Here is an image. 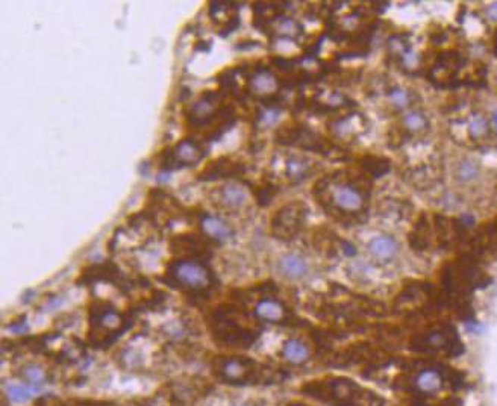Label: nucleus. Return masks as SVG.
<instances>
[{"mask_svg":"<svg viewBox=\"0 0 497 406\" xmlns=\"http://www.w3.org/2000/svg\"><path fill=\"white\" fill-rule=\"evenodd\" d=\"M372 180L363 171L337 170L314 184L313 195L330 219L346 226L367 220Z\"/></svg>","mask_w":497,"mask_h":406,"instance_id":"f257e3e1","label":"nucleus"},{"mask_svg":"<svg viewBox=\"0 0 497 406\" xmlns=\"http://www.w3.org/2000/svg\"><path fill=\"white\" fill-rule=\"evenodd\" d=\"M185 120L191 129L203 131L207 138L218 140L235 123L237 114L231 105L223 103L220 93L205 92L187 108Z\"/></svg>","mask_w":497,"mask_h":406,"instance_id":"f03ea898","label":"nucleus"},{"mask_svg":"<svg viewBox=\"0 0 497 406\" xmlns=\"http://www.w3.org/2000/svg\"><path fill=\"white\" fill-rule=\"evenodd\" d=\"M302 393L334 406H382L383 400L370 391L361 388L348 378L311 381L302 385Z\"/></svg>","mask_w":497,"mask_h":406,"instance_id":"7ed1b4c3","label":"nucleus"},{"mask_svg":"<svg viewBox=\"0 0 497 406\" xmlns=\"http://www.w3.org/2000/svg\"><path fill=\"white\" fill-rule=\"evenodd\" d=\"M162 281L190 297L209 296L217 284L215 275L207 262L195 258L171 261Z\"/></svg>","mask_w":497,"mask_h":406,"instance_id":"20e7f679","label":"nucleus"},{"mask_svg":"<svg viewBox=\"0 0 497 406\" xmlns=\"http://www.w3.org/2000/svg\"><path fill=\"white\" fill-rule=\"evenodd\" d=\"M208 326L213 340L224 348L247 349L257 341V329L241 323L240 311L235 306L223 305L209 314Z\"/></svg>","mask_w":497,"mask_h":406,"instance_id":"39448f33","label":"nucleus"},{"mask_svg":"<svg viewBox=\"0 0 497 406\" xmlns=\"http://www.w3.org/2000/svg\"><path fill=\"white\" fill-rule=\"evenodd\" d=\"M213 373L218 381L232 385L247 383H275L282 381V374L267 365L244 356H220L213 363Z\"/></svg>","mask_w":497,"mask_h":406,"instance_id":"423d86ee","label":"nucleus"},{"mask_svg":"<svg viewBox=\"0 0 497 406\" xmlns=\"http://www.w3.org/2000/svg\"><path fill=\"white\" fill-rule=\"evenodd\" d=\"M88 325V343L93 348H107L129 328L131 321L114 305L99 300L89 306Z\"/></svg>","mask_w":497,"mask_h":406,"instance_id":"0eeeda50","label":"nucleus"},{"mask_svg":"<svg viewBox=\"0 0 497 406\" xmlns=\"http://www.w3.org/2000/svg\"><path fill=\"white\" fill-rule=\"evenodd\" d=\"M205 153L207 150L202 142L194 138H184L160 153V169L170 173L184 167H193L205 158Z\"/></svg>","mask_w":497,"mask_h":406,"instance_id":"6e6552de","label":"nucleus"},{"mask_svg":"<svg viewBox=\"0 0 497 406\" xmlns=\"http://www.w3.org/2000/svg\"><path fill=\"white\" fill-rule=\"evenodd\" d=\"M306 215L308 206L304 202L296 200L287 203L281 209H277L273 215L272 234L284 242L295 239L305 226Z\"/></svg>","mask_w":497,"mask_h":406,"instance_id":"1a4fd4ad","label":"nucleus"},{"mask_svg":"<svg viewBox=\"0 0 497 406\" xmlns=\"http://www.w3.org/2000/svg\"><path fill=\"white\" fill-rule=\"evenodd\" d=\"M276 142L282 146H296L305 150H314L319 153H328V150L330 153V150H332V145L328 142L326 138L299 123L279 127L276 132Z\"/></svg>","mask_w":497,"mask_h":406,"instance_id":"9d476101","label":"nucleus"},{"mask_svg":"<svg viewBox=\"0 0 497 406\" xmlns=\"http://www.w3.org/2000/svg\"><path fill=\"white\" fill-rule=\"evenodd\" d=\"M411 348L417 352H441V350H452V349H463L461 343L458 341V336L454 328L443 326L438 329H432L429 332L420 334L412 338Z\"/></svg>","mask_w":497,"mask_h":406,"instance_id":"9b49d317","label":"nucleus"},{"mask_svg":"<svg viewBox=\"0 0 497 406\" xmlns=\"http://www.w3.org/2000/svg\"><path fill=\"white\" fill-rule=\"evenodd\" d=\"M281 88V81L276 74L264 65L255 67L252 72L246 74V89L247 93L258 97L262 102H272Z\"/></svg>","mask_w":497,"mask_h":406,"instance_id":"f8f14e48","label":"nucleus"},{"mask_svg":"<svg viewBox=\"0 0 497 406\" xmlns=\"http://www.w3.org/2000/svg\"><path fill=\"white\" fill-rule=\"evenodd\" d=\"M209 243V239L203 235H176L175 238H171L170 250L178 255H185V258L205 259L211 257Z\"/></svg>","mask_w":497,"mask_h":406,"instance_id":"ddd939ff","label":"nucleus"},{"mask_svg":"<svg viewBox=\"0 0 497 406\" xmlns=\"http://www.w3.org/2000/svg\"><path fill=\"white\" fill-rule=\"evenodd\" d=\"M253 314L258 320L266 323H273V325H279V323L288 321L291 317V312L287 305L273 296L261 297L253 308Z\"/></svg>","mask_w":497,"mask_h":406,"instance_id":"4468645a","label":"nucleus"},{"mask_svg":"<svg viewBox=\"0 0 497 406\" xmlns=\"http://www.w3.org/2000/svg\"><path fill=\"white\" fill-rule=\"evenodd\" d=\"M199 229L203 237H207L211 243L224 244L233 235V229L220 217L211 215L208 213H199L198 215Z\"/></svg>","mask_w":497,"mask_h":406,"instance_id":"2eb2a0df","label":"nucleus"},{"mask_svg":"<svg viewBox=\"0 0 497 406\" xmlns=\"http://www.w3.org/2000/svg\"><path fill=\"white\" fill-rule=\"evenodd\" d=\"M246 173V167L241 162L231 160L228 156H222L218 160L208 164L205 170L200 171L199 180L202 182H213V180L226 179V178H238Z\"/></svg>","mask_w":497,"mask_h":406,"instance_id":"dca6fc26","label":"nucleus"},{"mask_svg":"<svg viewBox=\"0 0 497 406\" xmlns=\"http://www.w3.org/2000/svg\"><path fill=\"white\" fill-rule=\"evenodd\" d=\"M319 170V162L304 155H288L284 160V178L299 184Z\"/></svg>","mask_w":497,"mask_h":406,"instance_id":"f3484780","label":"nucleus"},{"mask_svg":"<svg viewBox=\"0 0 497 406\" xmlns=\"http://www.w3.org/2000/svg\"><path fill=\"white\" fill-rule=\"evenodd\" d=\"M429 300L427 287L421 285H408L394 302V310L399 314H412L420 311Z\"/></svg>","mask_w":497,"mask_h":406,"instance_id":"a211bd4d","label":"nucleus"},{"mask_svg":"<svg viewBox=\"0 0 497 406\" xmlns=\"http://www.w3.org/2000/svg\"><path fill=\"white\" fill-rule=\"evenodd\" d=\"M214 200L218 206L226 211H240L247 202V193L238 184H224L214 191Z\"/></svg>","mask_w":497,"mask_h":406,"instance_id":"6ab92c4d","label":"nucleus"},{"mask_svg":"<svg viewBox=\"0 0 497 406\" xmlns=\"http://www.w3.org/2000/svg\"><path fill=\"white\" fill-rule=\"evenodd\" d=\"M444 385V376L438 370V368H423L420 370L416 378L412 381V387L420 394L425 396H432L443 388Z\"/></svg>","mask_w":497,"mask_h":406,"instance_id":"aec40b11","label":"nucleus"},{"mask_svg":"<svg viewBox=\"0 0 497 406\" xmlns=\"http://www.w3.org/2000/svg\"><path fill=\"white\" fill-rule=\"evenodd\" d=\"M367 249L376 261L390 262L397 257L399 243L397 239L391 235H379L374 237L372 242L368 243Z\"/></svg>","mask_w":497,"mask_h":406,"instance_id":"412c9836","label":"nucleus"},{"mask_svg":"<svg viewBox=\"0 0 497 406\" xmlns=\"http://www.w3.org/2000/svg\"><path fill=\"white\" fill-rule=\"evenodd\" d=\"M281 355L287 363L293 365H302L310 359V349H308V345L304 341L297 340V338H288V340L284 341L282 344Z\"/></svg>","mask_w":497,"mask_h":406,"instance_id":"4be33fe9","label":"nucleus"},{"mask_svg":"<svg viewBox=\"0 0 497 406\" xmlns=\"http://www.w3.org/2000/svg\"><path fill=\"white\" fill-rule=\"evenodd\" d=\"M279 272L284 277L287 279L296 281L302 279V277L308 273V264L302 257H299L296 253H287L284 255L279 261Z\"/></svg>","mask_w":497,"mask_h":406,"instance_id":"5701e85b","label":"nucleus"},{"mask_svg":"<svg viewBox=\"0 0 497 406\" xmlns=\"http://www.w3.org/2000/svg\"><path fill=\"white\" fill-rule=\"evenodd\" d=\"M429 129V118L425 112L419 109H412L405 112L401 120V131L408 135H421Z\"/></svg>","mask_w":497,"mask_h":406,"instance_id":"b1692460","label":"nucleus"},{"mask_svg":"<svg viewBox=\"0 0 497 406\" xmlns=\"http://www.w3.org/2000/svg\"><path fill=\"white\" fill-rule=\"evenodd\" d=\"M429 244H431V229H429L426 217L421 215L410 234V246L414 250L421 252L429 249Z\"/></svg>","mask_w":497,"mask_h":406,"instance_id":"393cba45","label":"nucleus"},{"mask_svg":"<svg viewBox=\"0 0 497 406\" xmlns=\"http://www.w3.org/2000/svg\"><path fill=\"white\" fill-rule=\"evenodd\" d=\"M359 167L368 178H382L390 171L391 162L387 158L367 155L359 161Z\"/></svg>","mask_w":497,"mask_h":406,"instance_id":"a878e982","label":"nucleus"},{"mask_svg":"<svg viewBox=\"0 0 497 406\" xmlns=\"http://www.w3.org/2000/svg\"><path fill=\"white\" fill-rule=\"evenodd\" d=\"M387 100L393 108L399 111H405L411 108V105L414 102V93L412 89H408L405 87L391 85L387 89Z\"/></svg>","mask_w":497,"mask_h":406,"instance_id":"bb28decb","label":"nucleus"},{"mask_svg":"<svg viewBox=\"0 0 497 406\" xmlns=\"http://www.w3.org/2000/svg\"><path fill=\"white\" fill-rule=\"evenodd\" d=\"M20 376H21V379L28 383V385H32L34 388L46 385L49 381L47 372L39 364H28L25 367H21Z\"/></svg>","mask_w":497,"mask_h":406,"instance_id":"cd10ccee","label":"nucleus"},{"mask_svg":"<svg viewBox=\"0 0 497 406\" xmlns=\"http://www.w3.org/2000/svg\"><path fill=\"white\" fill-rule=\"evenodd\" d=\"M279 116H281V108L277 107V105L268 102L266 103L264 108L258 111L255 122H257L261 129H266V127L275 125L277 120H279Z\"/></svg>","mask_w":497,"mask_h":406,"instance_id":"c85d7f7f","label":"nucleus"},{"mask_svg":"<svg viewBox=\"0 0 497 406\" xmlns=\"http://www.w3.org/2000/svg\"><path fill=\"white\" fill-rule=\"evenodd\" d=\"M455 176L463 184L473 182L479 176V165L473 160H463L456 165Z\"/></svg>","mask_w":497,"mask_h":406,"instance_id":"c756f323","label":"nucleus"},{"mask_svg":"<svg viewBox=\"0 0 497 406\" xmlns=\"http://www.w3.org/2000/svg\"><path fill=\"white\" fill-rule=\"evenodd\" d=\"M34 391H36V388H32L31 385H21V383H10V385H6V396L16 403L29 400Z\"/></svg>","mask_w":497,"mask_h":406,"instance_id":"7c9ffc66","label":"nucleus"},{"mask_svg":"<svg viewBox=\"0 0 497 406\" xmlns=\"http://www.w3.org/2000/svg\"><path fill=\"white\" fill-rule=\"evenodd\" d=\"M488 129L487 118L482 114H473L469 122V135L472 138L484 137Z\"/></svg>","mask_w":497,"mask_h":406,"instance_id":"2f4dec72","label":"nucleus"},{"mask_svg":"<svg viewBox=\"0 0 497 406\" xmlns=\"http://www.w3.org/2000/svg\"><path fill=\"white\" fill-rule=\"evenodd\" d=\"M276 195V188L272 185H264V186H258L257 190V200L261 206L268 205L272 199Z\"/></svg>","mask_w":497,"mask_h":406,"instance_id":"473e14b6","label":"nucleus"},{"mask_svg":"<svg viewBox=\"0 0 497 406\" xmlns=\"http://www.w3.org/2000/svg\"><path fill=\"white\" fill-rule=\"evenodd\" d=\"M36 406H65L64 403H61L56 398L52 397H41L39 402H36Z\"/></svg>","mask_w":497,"mask_h":406,"instance_id":"72a5a7b5","label":"nucleus"},{"mask_svg":"<svg viewBox=\"0 0 497 406\" xmlns=\"http://www.w3.org/2000/svg\"><path fill=\"white\" fill-rule=\"evenodd\" d=\"M485 16L493 20V21H497V3H491L488 6V8L485 10Z\"/></svg>","mask_w":497,"mask_h":406,"instance_id":"f704fd0d","label":"nucleus"},{"mask_svg":"<svg viewBox=\"0 0 497 406\" xmlns=\"http://www.w3.org/2000/svg\"><path fill=\"white\" fill-rule=\"evenodd\" d=\"M491 123H493V126H494L496 129H497V109L493 112V116H491Z\"/></svg>","mask_w":497,"mask_h":406,"instance_id":"c9c22d12","label":"nucleus"},{"mask_svg":"<svg viewBox=\"0 0 497 406\" xmlns=\"http://www.w3.org/2000/svg\"><path fill=\"white\" fill-rule=\"evenodd\" d=\"M287 406H308V405H305V403H300V402H291V403H288Z\"/></svg>","mask_w":497,"mask_h":406,"instance_id":"e433bc0d","label":"nucleus"},{"mask_svg":"<svg viewBox=\"0 0 497 406\" xmlns=\"http://www.w3.org/2000/svg\"><path fill=\"white\" fill-rule=\"evenodd\" d=\"M233 406H248V405H244V403H241V405H233Z\"/></svg>","mask_w":497,"mask_h":406,"instance_id":"4c0bfd02","label":"nucleus"}]
</instances>
